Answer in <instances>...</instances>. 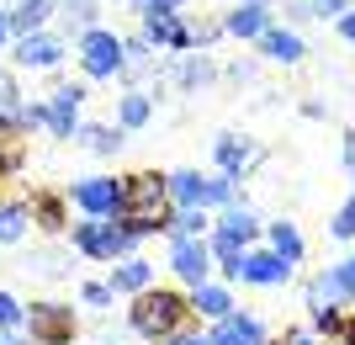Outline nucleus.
<instances>
[{"label": "nucleus", "mask_w": 355, "mask_h": 345, "mask_svg": "<svg viewBox=\"0 0 355 345\" xmlns=\"http://www.w3.org/2000/svg\"><path fill=\"white\" fill-rule=\"evenodd\" d=\"M207 340L212 345H266V324H260L254 314H228V319L212 324Z\"/></svg>", "instance_id": "13"}, {"label": "nucleus", "mask_w": 355, "mask_h": 345, "mask_svg": "<svg viewBox=\"0 0 355 345\" xmlns=\"http://www.w3.org/2000/svg\"><path fill=\"white\" fill-rule=\"evenodd\" d=\"M80 303H85V308H106V303H112V282H85L80 287Z\"/></svg>", "instance_id": "35"}, {"label": "nucleus", "mask_w": 355, "mask_h": 345, "mask_svg": "<svg viewBox=\"0 0 355 345\" xmlns=\"http://www.w3.org/2000/svg\"><path fill=\"white\" fill-rule=\"evenodd\" d=\"M345 160H350V170H355V133L345 138Z\"/></svg>", "instance_id": "44"}, {"label": "nucleus", "mask_w": 355, "mask_h": 345, "mask_svg": "<svg viewBox=\"0 0 355 345\" xmlns=\"http://www.w3.org/2000/svg\"><path fill=\"white\" fill-rule=\"evenodd\" d=\"M69 202L80 208V218H106L117 224L128 208V176H85L69 186Z\"/></svg>", "instance_id": "3"}, {"label": "nucleus", "mask_w": 355, "mask_h": 345, "mask_svg": "<svg viewBox=\"0 0 355 345\" xmlns=\"http://www.w3.org/2000/svg\"><path fill=\"white\" fill-rule=\"evenodd\" d=\"M223 234V239H234V244H244V250H254V239H260V218H254L244 202H234V208H223L218 212V224H212Z\"/></svg>", "instance_id": "14"}, {"label": "nucleus", "mask_w": 355, "mask_h": 345, "mask_svg": "<svg viewBox=\"0 0 355 345\" xmlns=\"http://www.w3.org/2000/svg\"><path fill=\"white\" fill-rule=\"evenodd\" d=\"M148 117H154V96H148V90H128V96L117 101V128L122 133L148 128Z\"/></svg>", "instance_id": "21"}, {"label": "nucleus", "mask_w": 355, "mask_h": 345, "mask_svg": "<svg viewBox=\"0 0 355 345\" xmlns=\"http://www.w3.org/2000/svg\"><path fill=\"white\" fill-rule=\"evenodd\" d=\"M117 6H148V0H117Z\"/></svg>", "instance_id": "47"}, {"label": "nucleus", "mask_w": 355, "mask_h": 345, "mask_svg": "<svg viewBox=\"0 0 355 345\" xmlns=\"http://www.w3.org/2000/svg\"><path fill=\"white\" fill-rule=\"evenodd\" d=\"M48 101V133L53 138H80V106H85V85H59L43 96Z\"/></svg>", "instance_id": "8"}, {"label": "nucleus", "mask_w": 355, "mask_h": 345, "mask_svg": "<svg viewBox=\"0 0 355 345\" xmlns=\"http://www.w3.org/2000/svg\"><path fill=\"white\" fill-rule=\"evenodd\" d=\"M106 282H112V292L138 298V292H148V287H154V266H148L144 255H128V260H117V266H112V276H106Z\"/></svg>", "instance_id": "15"}, {"label": "nucleus", "mask_w": 355, "mask_h": 345, "mask_svg": "<svg viewBox=\"0 0 355 345\" xmlns=\"http://www.w3.org/2000/svg\"><path fill=\"white\" fill-rule=\"evenodd\" d=\"M266 244L286 260V266H297V260H302V234H297V224H286V218L266 224Z\"/></svg>", "instance_id": "22"}, {"label": "nucleus", "mask_w": 355, "mask_h": 345, "mask_svg": "<svg viewBox=\"0 0 355 345\" xmlns=\"http://www.w3.org/2000/svg\"><path fill=\"white\" fill-rule=\"evenodd\" d=\"M212 154H218V176H244L250 170V160H254V149H250V138H239V133H223L218 144H212Z\"/></svg>", "instance_id": "16"}, {"label": "nucleus", "mask_w": 355, "mask_h": 345, "mask_svg": "<svg viewBox=\"0 0 355 345\" xmlns=\"http://www.w3.org/2000/svg\"><path fill=\"white\" fill-rule=\"evenodd\" d=\"M11 43V11H6V6H0V48Z\"/></svg>", "instance_id": "43"}, {"label": "nucleus", "mask_w": 355, "mask_h": 345, "mask_svg": "<svg viewBox=\"0 0 355 345\" xmlns=\"http://www.w3.org/2000/svg\"><path fill=\"white\" fill-rule=\"evenodd\" d=\"M234 282H244V287H286V282H292V266H286V260L276 255L270 244H266V250L254 244V250H244Z\"/></svg>", "instance_id": "9"}, {"label": "nucleus", "mask_w": 355, "mask_h": 345, "mask_svg": "<svg viewBox=\"0 0 355 345\" xmlns=\"http://www.w3.org/2000/svg\"><path fill=\"white\" fill-rule=\"evenodd\" d=\"M186 324H191V292H175V287H148L128 308V330L154 345L186 335Z\"/></svg>", "instance_id": "1"}, {"label": "nucleus", "mask_w": 355, "mask_h": 345, "mask_svg": "<svg viewBox=\"0 0 355 345\" xmlns=\"http://www.w3.org/2000/svg\"><path fill=\"white\" fill-rule=\"evenodd\" d=\"M308 6H313V16H334V22L345 11H355V0H308Z\"/></svg>", "instance_id": "38"}, {"label": "nucleus", "mask_w": 355, "mask_h": 345, "mask_svg": "<svg viewBox=\"0 0 355 345\" xmlns=\"http://www.w3.org/2000/svg\"><path fill=\"white\" fill-rule=\"evenodd\" d=\"M27 271H37V276H64V255H53V250H37Z\"/></svg>", "instance_id": "36"}, {"label": "nucleus", "mask_w": 355, "mask_h": 345, "mask_svg": "<svg viewBox=\"0 0 355 345\" xmlns=\"http://www.w3.org/2000/svg\"><path fill=\"white\" fill-rule=\"evenodd\" d=\"M340 37H345V43H355V11L340 16Z\"/></svg>", "instance_id": "42"}, {"label": "nucleus", "mask_w": 355, "mask_h": 345, "mask_svg": "<svg viewBox=\"0 0 355 345\" xmlns=\"http://www.w3.org/2000/svg\"><path fill=\"white\" fill-rule=\"evenodd\" d=\"M21 128H48V101H21Z\"/></svg>", "instance_id": "37"}, {"label": "nucleus", "mask_w": 355, "mask_h": 345, "mask_svg": "<svg viewBox=\"0 0 355 345\" xmlns=\"http://www.w3.org/2000/svg\"><path fill=\"white\" fill-rule=\"evenodd\" d=\"M334 276H340V287H345V298L355 303V255H345L340 266H334Z\"/></svg>", "instance_id": "39"}, {"label": "nucleus", "mask_w": 355, "mask_h": 345, "mask_svg": "<svg viewBox=\"0 0 355 345\" xmlns=\"http://www.w3.org/2000/svg\"><path fill=\"white\" fill-rule=\"evenodd\" d=\"M164 6H175V11H180V0H164Z\"/></svg>", "instance_id": "48"}, {"label": "nucleus", "mask_w": 355, "mask_h": 345, "mask_svg": "<svg viewBox=\"0 0 355 345\" xmlns=\"http://www.w3.org/2000/svg\"><path fill=\"white\" fill-rule=\"evenodd\" d=\"M148 48H170V53H191V27L180 22L175 6H164V0H148L144 6V32H138Z\"/></svg>", "instance_id": "6"}, {"label": "nucleus", "mask_w": 355, "mask_h": 345, "mask_svg": "<svg viewBox=\"0 0 355 345\" xmlns=\"http://www.w3.org/2000/svg\"><path fill=\"white\" fill-rule=\"evenodd\" d=\"M329 234H334V239H355V196L345 202L340 212H334V224H329Z\"/></svg>", "instance_id": "34"}, {"label": "nucleus", "mask_w": 355, "mask_h": 345, "mask_svg": "<svg viewBox=\"0 0 355 345\" xmlns=\"http://www.w3.org/2000/svg\"><path fill=\"white\" fill-rule=\"evenodd\" d=\"M69 244H74L85 260H128L138 239H133L122 224H106V218H80V224L69 228Z\"/></svg>", "instance_id": "4"}, {"label": "nucleus", "mask_w": 355, "mask_h": 345, "mask_svg": "<svg viewBox=\"0 0 355 345\" xmlns=\"http://www.w3.org/2000/svg\"><path fill=\"white\" fill-rule=\"evenodd\" d=\"M96 345H122V335H106L101 330V335H96Z\"/></svg>", "instance_id": "45"}, {"label": "nucleus", "mask_w": 355, "mask_h": 345, "mask_svg": "<svg viewBox=\"0 0 355 345\" xmlns=\"http://www.w3.org/2000/svg\"><path fill=\"white\" fill-rule=\"evenodd\" d=\"M133 239H144V234H170V224H175V202H170V176H159V170H138V176H128V208H122L117 218Z\"/></svg>", "instance_id": "2"}, {"label": "nucleus", "mask_w": 355, "mask_h": 345, "mask_svg": "<svg viewBox=\"0 0 355 345\" xmlns=\"http://www.w3.org/2000/svg\"><path fill=\"white\" fill-rule=\"evenodd\" d=\"M27 228H32L27 202H0V244H21Z\"/></svg>", "instance_id": "24"}, {"label": "nucleus", "mask_w": 355, "mask_h": 345, "mask_svg": "<svg viewBox=\"0 0 355 345\" xmlns=\"http://www.w3.org/2000/svg\"><path fill=\"white\" fill-rule=\"evenodd\" d=\"M350 180H355V176H350Z\"/></svg>", "instance_id": "49"}, {"label": "nucleus", "mask_w": 355, "mask_h": 345, "mask_svg": "<svg viewBox=\"0 0 355 345\" xmlns=\"http://www.w3.org/2000/svg\"><path fill=\"white\" fill-rule=\"evenodd\" d=\"M270 27H276L270 6H254V0H239L234 11L223 16V32H228V37H239V43H260Z\"/></svg>", "instance_id": "11"}, {"label": "nucleus", "mask_w": 355, "mask_h": 345, "mask_svg": "<svg viewBox=\"0 0 355 345\" xmlns=\"http://www.w3.org/2000/svg\"><path fill=\"white\" fill-rule=\"evenodd\" d=\"M69 53L59 32H32V37H16V64H27V69H53V64Z\"/></svg>", "instance_id": "12"}, {"label": "nucleus", "mask_w": 355, "mask_h": 345, "mask_svg": "<svg viewBox=\"0 0 355 345\" xmlns=\"http://www.w3.org/2000/svg\"><path fill=\"white\" fill-rule=\"evenodd\" d=\"M340 303H350L345 287H340V276H334V271H318L313 287H308V308H340Z\"/></svg>", "instance_id": "26"}, {"label": "nucleus", "mask_w": 355, "mask_h": 345, "mask_svg": "<svg viewBox=\"0 0 355 345\" xmlns=\"http://www.w3.org/2000/svg\"><path fill=\"white\" fill-rule=\"evenodd\" d=\"M122 128H112V122H85V128H80V144H85L90 154H101V160H112V154L122 149Z\"/></svg>", "instance_id": "23"}, {"label": "nucleus", "mask_w": 355, "mask_h": 345, "mask_svg": "<svg viewBox=\"0 0 355 345\" xmlns=\"http://www.w3.org/2000/svg\"><path fill=\"white\" fill-rule=\"evenodd\" d=\"M59 11L53 0H16L11 11V37H32V32H48V16Z\"/></svg>", "instance_id": "18"}, {"label": "nucleus", "mask_w": 355, "mask_h": 345, "mask_svg": "<svg viewBox=\"0 0 355 345\" xmlns=\"http://www.w3.org/2000/svg\"><path fill=\"white\" fill-rule=\"evenodd\" d=\"M282 11H286V22H308V16H313V6H308V0H286Z\"/></svg>", "instance_id": "40"}, {"label": "nucleus", "mask_w": 355, "mask_h": 345, "mask_svg": "<svg viewBox=\"0 0 355 345\" xmlns=\"http://www.w3.org/2000/svg\"><path fill=\"white\" fill-rule=\"evenodd\" d=\"M80 69L90 80H112V75H128V37H117L112 27H90L80 37Z\"/></svg>", "instance_id": "5"}, {"label": "nucleus", "mask_w": 355, "mask_h": 345, "mask_svg": "<svg viewBox=\"0 0 355 345\" xmlns=\"http://www.w3.org/2000/svg\"><path fill=\"white\" fill-rule=\"evenodd\" d=\"M207 208H175V224H170V239H207Z\"/></svg>", "instance_id": "27"}, {"label": "nucleus", "mask_w": 355, "mask_h": 345, "mask_svg": "<svg viewBox=\"0 0 355 345\" xmlns=\"http://www.w3.org/2000/svg\"><path fill=\"white\" fill-rule=\"evenodd\" d=\"M27 212H32V224H43V228H64V196H53V192L27 196Z\"/></svg>", "instance_id": "28"}, {"label": "nucleus", "mask_w": 355, "mask_h": 345, "mask_svg": "<svg viewBox=\"0 0 355 345\" xmlns=\"http://www.w3.org/2000/svg\"><path fill=\"white\" fill-rule=\"evenodd\" d=\"M170 271H175L186 287H202L212 271V250L207 239H170Z\"/></svg>", "instance_id": "10"}, {"label": "nucleus", "mask_w": 355, "mask_h": 345, "mask_svg": "<svg viewBox=\"0 0 355 345\" xmlns=\"http://www.w3.org/2000/svg\"><path fill=\"white\" fill-rule=\"evenodd\" d=\"M0 128H21V85H16L11 69H0Z\"/></svg>", "instance_id": "25"}, {"label": "nucleus", "mask_w": 355, "mask_h": 345, "mask_svg": "<svg viewBox=\"0 0 355 345\" xmlns=\"http://www.w3.org/2000/svg\"><path fill=\"white\" fill-rule=\"evenodd\" d=\"M175 80H180L186 90H196V85H207V80H212V64L202 59V53H196V59H191V53H180V69H175Z\"/></svg>", "instance_id": "31"}, {"label": "nucleus", "mask_w": 355, "mask_h": 345, "mask_svg": "<svg viewBox=\"0 0 355 345\" xmlns=\"http://www.w3.org/2000/svg\"><path fill=\"white\" fill-rule=\"evenodd\" d=\"M164 345H212L207 335H196V330H186V335H175V340H164Z\"/></svg>", "instance_id": "41"}, {"label": "nucleus", "mask_w": 355, "mask_h": 345, "mask_svg": "<svg viewBox=\"0 0 355 345\" xmlns=\"http://www.w3.org/2000/svg\"><path fill=\"white\" fill-rule=\"evenodd\" d=\"M286 345H318V340H313V335H292Z\"/></svg>", "instance_id": "46"}, {"label": "nucleus", "mask_w": 355, "mask_h": 345, "mask_svg": "<svg viewBox=\"0 0 355 345\" xmlns=\"http://www.w3.org/2000/svg\"><path fill=\"white\" fill-rule=\"evenodd\" d=\"M59 16H64V27H69L74 37H85L90 27H101V22H96V0H64Z\"/></svg>", "instance_id": "29"}, {"label": "nucleus", "mask_w": 355, "mask_h": 345, "mask_svg": "<svg viewBox=\"0 0 355 345\" xmlns=\"http://www.w3.org/2000/svg\"><path fill=\"white\" fill-rule=\"evenodd\" d=\"M207 250H212V266H223V276L234 282L239 276V260H244V244H234V239H223L218 228H212V239H207Z\"/></svg>", "instance_id": "30"}, {"label": "nucleus", "mask_w": 355, "mask_h": 345, "mask_svg": "<svg viewBox=\"0 0 355 345\" xmlns=\"http://www.w3.org/2000/svg\"><path fill=\"white\" fill-rule=\"evenodd\" d=\"M260 53H266L270 64H297L308 48H302V37H297L292 27H270L266 37H260Z\"/></svg>", "instance_id": "19"}, {"label": "nucleus", "mask_w": 355, "mask_h": 345, "mask_svg": "<svg viewBox=\"0 0 355 345\" xmlns=\"http://www.w3.org/2000/svg\"><path fill=\"white\" fill-rule=\"evenodd\" d=\"M191 314H202V319H212V324H218V319L234 314V292H228L223 282H202V287H191Z\"/></svg>", "instance_id": "17"}, {"label": "nucleus", "mask_w": 355, "mask_h": 345, "mask_svg": "<svg viewBox=\"0 0 355 345\" xmlns=\"http://www.w3.org/2000/svg\"><path fill=\"white\" fill-rule=\"evenodd\" d=\"M27 324V308L16 303V292H0V335H16Z\"/></svg>", "instance_id": "33"}, {"label": "nucleus", "mask_w": 355, "mask_h": 345, "mask_svg": "<svg viewBox=\"0 0 355 345\" xmlns=\"http://www.w3.org/2000/svg\"><path fill=\"white\" fill-rule=\"evenodd\" d=\"M170 202L175 208H207V176L202 170H175L170 176Z\"/></svg>", "instance_id": "20"}, {"label": "nucleus", "mask_w": 355, "mask_h": 345, "mask_svg": "<svg viewBox=\"0 0 355 345\" xmlns=\"http://www.w3.org/2000/svg\"><path fill=\"white\" fill-rule=\"evenodd\" d=\"M74 330H80V324H74L69 303L48 298V303H32V308H27V340L32 345H69Z\"/></svg>", "instance_id": "7"}, {"label": "nucleus", "mask_w": 355, "mask_h": 345, "mask_svg": "<svg viewBox=\"0 0 355 345\" xmlns=\"http://www.w3.org/2000/svg\"><path fill=\"white\" fill-rule=\"evenodd\" d=\"M234 202H239L234 176H207V208H234Z\"/></svg>", "instance_id": "32"}]
</instances>
